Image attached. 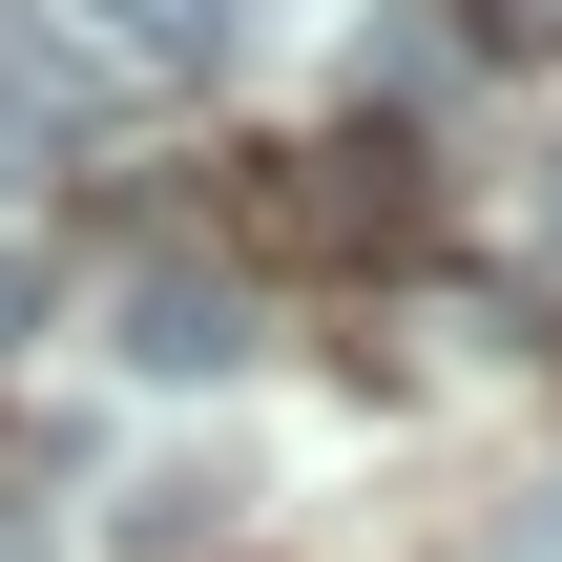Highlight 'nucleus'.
I'll return each mask as SVG.
<instances>
[{
  "label": "nucleus",
  "mask_w": 562,
  "mask_h": 562,
  "mask_svg": "<svg viewBox=\"0 0 562 562\" xmlns=\"http://www.w3.org/2000/svg\"><path fill=\"white\" fill-rule=\"evenodd\" d=\"M229 229H250V250H417L438 188H417L396 125H375V146H271V167L229 188Z\"/></svg>",
  "instance_id": "obj_1"
},
{
  "label": "nucleus",
  "mask_w": 562,
  "mask_h": 562,
  "mask_svg": "<svg viewBox=\"0 0 562 562\" xmlns=\"http://www.w3.org/2000/svg\"><path fill=\"white\" fill-rule=\"evenodd\" d=\"M83 146H104V63L42 0H0V167H83Z\"/></svg>",
  "instance_id": "obj_2"
},
{
  "label": "nucleus",
  "mask_w": 562,
  "mask_h": 562,
  "mask_svg": "<svg viewBox=\"0 0 562 562\" xmlns=\"http://www.w3.org/2000/svg\"><path fill=\"white\" fill-rule=\"evenodd\" d=\"M104 42H125V63H188V83H209V63L250 42V0H104Z\"/></svg>",
  "instance_id": "obj_4"
},
{
  "label": "nucleus",
  "mask_w": 562,
  "mask_h": 562,
  "mask_svg": "<svg viewBox=\"0 0 562 562\" xmlns=\"http://www.w3.org/2000/svg\"><path fill=\"white\" fill-rule=\"evenodd\" d=\"M501 562H562V480H542V501H521V521H501Z\"/></svg>",
  "instance_id": "obj_7"
},
{
  "label": "nucleus",
  "mask_w": 562,
  "mask_h": 562,
  "mask_svg": "<svg viewBox=\"0 0 562 562\" xmlns=\"http://www.w3.org/2000/svg\"><path fill=\"white\" fill-rule=\"evenodd\" d=\"M542 250H562V146H542Z\"/></svg>",
  "instance_id": "obj_8"
},
{
  "label": "nucleus",
  "mask_w": 562,
  "mask_h": 562,
  "mask_svg": "<svg viewBox=\"0 0 562 562\" xmlns=\"http://www.w3.org/2000/svg\"><path fill=\"white\" fill-rule=\"evenodd\" d=\"M459 42H501V63H542V42H562V0H459Z\"/></svg>",
  "instance_id": "obj_5"
},
{
  "label": "nucleus",
  "mask_w": 562,
  "mask_h": 562,
  "mask_svg": "<svg viewBox=\"0 0 562 562\" xmlns=\"http://www.w3.org/2000/svg\"><path fill=\"white\" fill-rule=\"evenodd\" d=\"M21 334H42V250H0V355H21Z\"/></svg>",
  "instance_id": "obj_6"
},
{
  "label": "nucleus",
  "mask_w": 562,
  "mask_h": 562,
  "mask_svg": "<svg viewBox=\"0 0 562 562\" xmlns=\"http://www.w3.org/2000/svg\"><path fill=\"white\" fill-rule=\"evenodd\" d=\"M229 355H250L229 271H125V375H229Z\"/></svg>",
  "instance_id": "obj_3"
}]
</instances>
